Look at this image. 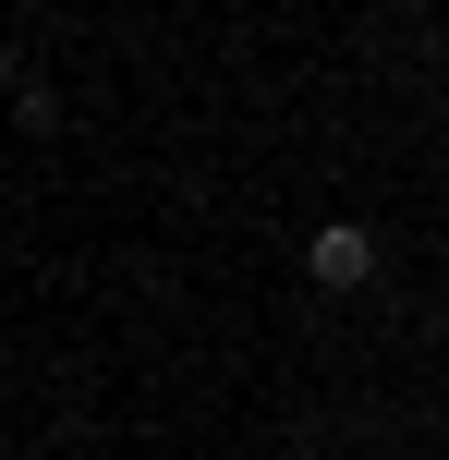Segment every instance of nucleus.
Wrapping results in <instances>:
<instances>
[{
	"mask_svg": "<svg viewBox=\"0 0 449 460\" xmlns=\"http://www.w3.org/2000/svg\"><path fill=\"white\" fill-rule=\"evenodd\" d=\"M304 279H316V291H364V279H377V230H364V218H328L304 243Z\"/></svg>",
	"mask_w": 449,
	"mask_h": 460,
	"instance_id": "1",
	"label": "nucleus"
},
{
	"mask_svg": "<svg viewBox=\"0 0 449 460\" xmlns=\"http://www.w3.org/2000/svg\"><path fill=\"white\" fill-rule=\"evenodd\" d=\"M13 121H24V134H61V97H49L37 73H24V85H13Z\"/></svg>",
	"mask_w": 449,
	"mask_h": 460,
	"instance_id": "2",
	"label": "nucleus"
}]
</instances>
